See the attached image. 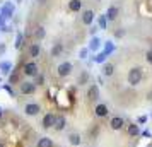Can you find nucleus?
I'll return each mask as SVG.
<instances>
[{
    "instance_id": "1",
    "label": "nucleus",
    "mask_w": 152,
    "mask_h": 147,
    "mask_svg": "<svg viewBox=\"0 0 152 147\" xmlns=\"http://www.w3.org/2000/svg\"><path fill=\"white\" fill-rule=\"evenodd\" d=\"M140 80H142V69H138V67L132 69L128 72V84L137 86V84H140Z\"/></svg>"
},
{
    "instance_id": "2",
    "label": "nucleus",
    "mask_w": 152,
    "mask_h": 147,
    "mask_svg": "<svg viewBox=\"0 0 152 147\" xmlns=\"http://www.w3.org/2000/svg\"><path fill=\"white\" fill-rule=\"evenodd\" d=\"M22 74L26 77H34L38 74V63L36 62H26L22 65Z\"/></svg>"
},
{
    "instance_id": "3",
    "label": "nucleus",
    "mask_w": 152,
    "mask_h": 147,
    "mask_svg": "<svg viewBox=\"0 0 152 147\" xmlns=\"http://www.w3.org/2000/svg\"><path fill=\"white\" fill-rule=\"evenodd\" d=\"M72 69H74V67H72L70 62H63L56 67V74H58V77H67V75L72 74Z\"/></svg>"
},
{
    "instance_id": "4",
    "label": "nucleus",
    "mask_w": 152,
    "mask_h": 147,
    "mask_svg": "<svg viewBox=\"0 0 152 147\" xmlns=\"http://www.w3.org/2000/svg\"><path fill=\"white\" fill-rule=\"evenodd\" d=\"M19 92L24 94V96H31L36 92V86L33 82H21L19 84Z\"/></svg>"
},
{
    "instance_id": "5",
    "label": "nucleus",
    "mask_w": 152,
    "mask_h": 147,
    "mask_svg": "<svg viewBox=\"0 0 152 147\" xmlns=\"http://www.w3.org/2000/svg\"><path fill=\"white\" fill-rule=\"evenodd\" d=\"M24 113L28 116H36V115L41 113V106L38 105V103H28V105L24 106Z\"/></svg>"
},
{
    "instance_id": "6",
    "label": "nucleus",
    "mask_w": 152,
    "mask_h": 147,
    "mask_svg": "<svg viewBox=\"0 0 152 147\" xmlns=\"http://www.w3.org/2000/svg\"><path fill=\"white\" fill-rule=\"evenodd\" d=\"M0 15H2L4 19H10V17L14 15V5H12L10 2H5V4L0 7Z\"/></svg>"
},
{
    "instance_id": "7",
    "label": "nucleus",
    "mask_w": 152,
    "mask_h": 147,
    "mask_svg": "<svg viewBox=\"0 0 152 147\" xmlns=\"http://www.w3.org/2000/svg\"><path fill=\"white\" fill-rule=\"evenodd\" d=\"M21 84V67H15L14 72L9 74V86Z\"/></svg>"
},
{
    "instance_id": "8",
    "label": "nucleus",
    "mask_w": 152,
    "mask_h": 147,
    "mask_svg": "<svg viewBox=\"0 0 152 147\" xmlns=\"http://www.w3.org/2000/svg\"><path fill=\"white\" fill-rule=\"evenodd\" d=\"M67 127V118L63 115H55V123H53V128L56 132H62L63 128Z\"/></svg>"
},
{
    "instance_id": "9",
    "label": "nucleus",
    "mask_w": 152,
    "mask_h": 147,
    "mask_svg": "<svg viewBox=\"0 0 152 147\" xmlns=\"http://www.w3.org/2000/svg\"><path fill=\"white\" fill-rule=\"evenodd\" d=\"M53 123H55V115H53V113H46L41 120L43 128H46V130H48V128H53Z\"/></svg>"
},
{
    "instance_id": "10",
    "label": "nucleus",
    "mask_w": 152,
    "mask_h": 147,
    "mask_svg": "<svg viewBox=\"0 0 152 147\" xmlns=\"http://www.w3.org/2000/svg\"><path fill=\"white\" fill-rule=\"evenodd\" d=\"M39 53H41V46H39L38 43H33L28 48V56H31V58H38Z\"/></svg>"
},
{
    "instance_id": "11",
    "label": "nucleus",
    "mask_w": 152,
    "mask_h": 147,
    "mask_svg": "<svg viewBox=\"0 0 152 147\" xmlns=\"http://www.w3.org/2000/svg\"><path fill=\"white\" fill-rule=\"evenodd\" d=\"M36 147H55V144H53V140L50 137H41L36 142Z\"/></svg>"
},
{
    "instance_id": "12",
    "label": "nucleus",
    "mask_w": 152,
    "mask_h": 147,
    "mask_svg": "<svg viewBox=\"0 0 152 147\" xmlns=\"http://www.w3.org/2000/svg\"><path fill=\"white\" fill-rule=\"evenodd\" d=\"M118 12H120V10H118V7L111 5V7L106 10V14H104V15H106V19H108V21H115V19L118 17Z\"/></svg>"
},
{
    "instance_id": "13",
    "label": "nucleus",
    "mask_w": 152,
    "mask_h": 147,
    "mask_svg": "<svg viewBox=\"0 0 152 147\" xmlns=\"http://www.w3.org/2000/svg\"><path fill=\"white\" fill-rule=\"evenodd\" d=\"M123 118L121 116H115V118H111V121H110V127L113 128V130H120L121 127H123Z\"/></svg>"
},
{
    "instance_id": "14",
    "label": "nucleus",
    "mask_w": 152,
    "mask_h": 147,
    "mask_svg": "<svg viewBox=\"0 0 152 147\" xmlns=\"http://www.w3.org/2000/svg\"><path fill=\"white\" fill-rule=\"evenodd\" d=\"M87 98H89V101H96V99L99 98V87H97V86H91L89 87Z\"/></svg>"
},
{
    "instance_id": "15",
    "label": "nucleus",
    "mask_w": 152,
    "mask_h": 147,
    "mask_svg": "<svg viewBox=\"0 0 152 147\" xmlns=\"http://www.w3.org/2000/svg\"><path fill=\"white\" fill-rule=\"evenodd\" d=\"M69 142L70 144H72V146H80V144H82V137H80V135H79V133H75V132H72L69 135Z\"/></svg>"
},
{
    "instance_id": "16",
    "label": "nucleus",
    "mask_w": 152,
    "mask_h": 147,
    "mask_svg": "<svg viewBox=\"0 0 152 147\" xmlns=\"http://www.w3.org/2000/svg\"><path fill=\"white\" fill-rule=\"evenodd\" d=\"M92 21H94V12L92 10H86L82 14V22L89 26V24H92Z\"/></svg>"
},
{
    "instance_id": "17",
    "label": "nucleus",
    "mask_w": 152,
    "mask_h": 147,
    "mask_svg": "<svg viewBox=\"0 0 152 147\" xmlns=\"http://www.w3.org/2000/svg\"><path fill=\"white\" fill-rule=\"evenodd\" d=\"M0 72H2L4 75H9V74L12 72V63L10 62H0Z\"/></svg>"
},
{
    "instance_id": "18",
    "label": "nucleus",
    "mask_w": 152,
    "mask_h": 147,
    "mask_svg": "<svg viewBox=\"0 0 152 147\" xmlns=\"http://www.w3.org/2000/svg\"><path fill=\"white\" fill-rule=\"evenodd\" d=\"M69 9L72 10V12H79V10L82 9V2H80V0H70Z\"/></svg>"
},
{
    "instance_id": "19",
    "label": "nucleus",
    "mask_w": 152,
    "mask_h": 147,
    "mask_svg": "<svg viewBox=\"0 0 152 147\" xmlns=\"http://www.w3.org/2000/svg\"><path fill=\"white\" fill-rule=\"evenodd\" d=\"M94 111H96V116H106V115L110 113V110H108L106 105H97Z\"/></svg>"
},
{
    "instance_id": "20",
    "label": "nucleus",
    "mask_w": 152,
    "mask_h": 147,
    "mask_svg": "<svg viewBox=\"0 0 152 147\" xmlns=\"http://www.w3.org/2000/svg\"><path fill=\"white\" fill-rule=\"evenodd\" d=\"M99 48H101V39H99L97 36H94V38L91 39V43H89V50H92V51H97Z\"/></svg>"
},
{
    "instance_id": "21",
    "label": "nucleus",
    "mask_w": 152,
    "mask_h": 147,
    "mask_svg": "<svg viewBox=\"0 0 152 147\" xmlns=\"http://www.w3.org/2000/svg\"><path fill=\"white\" fill-rule=\"evenodd\" d=\"M62 51H63V45H62V43H56L55 46L51 48V56H60Z\"/></svg>"
},
{
    "instance_id": "22",
    "label": "nucleus",
    "mask_w": 152,
    "mask_h": 147,
    "mask_svg": "<svg viewBox=\"0 0 152 147\" xmlns=\"http://www.w3.org/2000/svg\"><path fill=\"white\" fill-rule=\"evenodd\" d=\"M113 72H115V65H113V63H106V65L103 67V74L104 75L110 77V75H113Z\"/></svg>"
},
{
    "instance_id": "23",
    "label": "nucleus",
    "mask_w": 152,
    "mask_h": 147,
    "mask_svg": "<svg viewBox=\"0 0 152 147\" xmlns=\"http://www.w3.org/2000/svg\"><path fill=\"white\" fill-rule=\"evenodd\" d=\"M138 133H140V130H138V125H135V123H130V125H128V135H132V137H137Z\"/></svg>"
},
{
    "instance_id": "24",
    "label": "nucleus",
    "mask_w": 152,
    "mask_h": 147,
    "mask_svg": "<svg viewBox=\"0 0 152 147\" xmlns=\"http://www.w3.org/2000/svg\"><path fill=\"white\" fill-rule=\"evenodd\" d=\"M33 84H34L36 87H38V86H43L45 84V75H43V74H36L34 75V82H33Z\"/></svg>"
},
{
    "instance_id": "25",
    "label": "nucleus",
    "mask_w": 152,
    "mask_h": 147,
    "mask_svg": "<svg viewBox=\"0 0 152 147\" xmlns=\"http://www.w3.org/2000/svg\"><path fill=\"white\" fill-rule=\"evenodd\" d=\"M34 36H36V39H43V38L46 36V31H45V28H36Z\"/></svg>"
},
{
    "instance_id": "26",
    "label": "nucleus",
    "mask_w": 152,
    "mask_h": 147,
    "mask_svg": "<svg viewBox=\"0 0 152 147\" xmlns=\"http://www.w3.org/2000/svg\"><path fill=\"white\" fill-rule=\"evenodd\" d=\"M97 24H99V28H101V29H106V24H108V19H106V15H99V19H97Z\"/></svg>"
},
{
    "instance_id": "27",
    "label": "nucleus",
    "mask_w": 152,
    "mask_h": 147,
    "mask_svg": "<svg viewBox=\"0 0 152 147\" xmlns=\"http://www.w3.org/2000/svg\"><path fill=\"white\" fill-rule=\"evenodd\" d=\"M106 56H108V55H106L104 51H103V53H97V55L94 56V62H96V63H103L104 60H106Z\"/></svg>"
},
{
    "instance_id": "28",
    "label": "nucleus",
    "mask_w": 152,
    "mask_h": 147,
    "mask_svg": "<svg viewBox=\"0 0 152 147\" xmlns=\"http://www.w3.org/2000/svg\"><path fill=\"white\" fill-rule=\"evenodd\" d=\"M113 50H115V45H113L111 41H108L106 45H104V53H106V55H110Z\"/></svg>"
},
{
    "instance_id": "29",
    "label": "nucleus",
    "mask_w": 152,
    "mask_h": 147,
    "mask_svg": "<svg viewBox=\"0 0 152 147\" xmlns=\"http://www.w3.org/2000/svg\"><path fill=\"white\" fill-rule=\"evenodd\" d=\"M2 87H4V89H5V91H7L9 94H10V96H12V98H15V96H17V92H15L14 89H12V86L5 84V86H2Z\"/></svg>"
},
{
    "instance_id": "30",
    "label": "nucleus",
    "mask_w": 152,
    "mask_h": 147,
    "mask_svg": "<svg viewBox=\"0 0 152 147\" xmlns=\"http://www.w3.org/2000/svg\"><path fill=\"white\" fill-rule=\"evenodd\" d=\"M21 46H22V34L19 33L17 34V39H15V48H21Z\"/></svg>"
},
{
    "instance_id": "31",
    "label": "nucleus",
    "mask_w": 152,
    "mask_h": 147,
    "mask_svg": "<svg viewBox=\"0 0 152 147\" xmlns=\"http://www.w3.org/2000/svg\"><path fill=\"white\" fill-rule=\"evenodd\" d=\"M87 51H89L87 48H82L80 50V53H79V56H80V58H86V56H87Z\"/></svg>"
},
{
    "instance_id": "32",
    "label": "nucleus",
    "mask_w": 152,
    "mask_h": 147,
    "mask_svg": "<svg viewBox=\"0 0 152 147\" xmlns=\"http://www.w3.org/2000/svg\"><path fill=\"white\" fill-rule=\"evenodd\" d=\"M147 62L152 63V50H151V51H147Z\"/></svg>"
},
{
    "instance_id": "33",
    "label": "nucleus",
    "mask_w": 152,
    "mask_h": 147,
    "mask_svg": "<svg viewBox=\"0 0 152 147\" xmlns=\"http://www.w3.org/2000/svg\"><path fill=\"white\" fill-rule=\"evenodd\" d=\"M147 121V116H138V123H145Z\"/></svg>"
},
{
    "instance_id": "34",
    "label": "nucleus",
    "mask_w": 152,
    "mask_h": 147,
    "mask_svg": "<svg viewBox=\"0 0 152 147\" xmlns=\"http://www.w3.org/2000/svg\"><path fill=\"white\" fill-rule=\"evenodd\" d=\"M86 79H87V74H84V75H80V79H79V82L82 84V82H84V80H86Z\"/></svg>"
},
{
    "instance_id": "35",
    "label": "nucleus",
    "mask_w": 152,
    "mask_h": 147,
    "mask_svg": "<svg viewBox=\"0 0 152 147\" xmlns=\"http://www.w3.org/2000/svg\"><path fill=\"white\" fill-rule=\"evenodd\" d=\"M5 53V45H0V55H4Z\"/></svg>"
},
{
    "instance_id": "36",
    "label": "nucleus",
    "mask_w": 152,
    "mask_h": 147,
    "mask_svg": "<svg viewBox=\"0 0 152 147\" xmlns=\"http://www.w3.org/2000/svg\"><path fill=\"white\" fill-rule=\"evenodd\" d=\"M4 116V110H2V106H0V118Z\"/></svg>"
},
{
    "instance_id": "37",
    "label": "nucleus",
    "mask_w": 152,
    "mask_h": 147,
    "mask_svg": "<svg viewBox=\"0 0 152 147\" xmlns=\"http://www.w3.org/2000/svg\"><path fill=\"white\" fill-rule=\"evenodd\" d=\"M0 147H5V146H4V142H0Z\"/></svg>"
}]
</instances>
